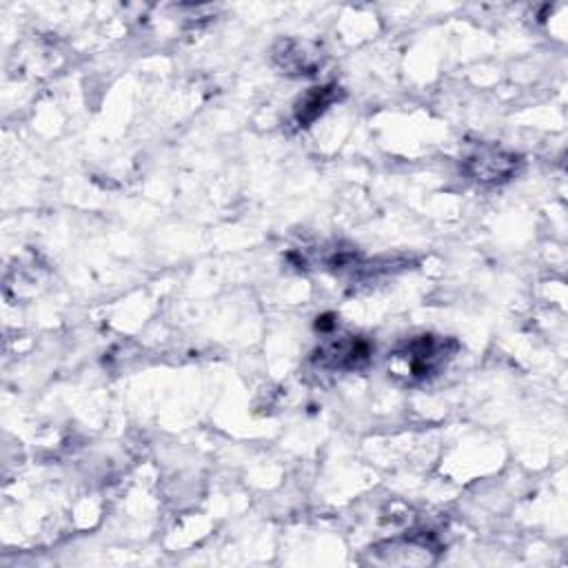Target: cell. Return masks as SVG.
Masks as SVG:
<instances>
[{"mask_svg":"<svg viewBox=\"0 0 568 568\" xmlns=\"http://www.w3.org/2000/svg\"><path fill=\"white\" fill-rule=\"evenodd\" d=\"M336 101V87H315L296 107V122L300 127L311 125L318 116L326 112V107Z\"/></svg>","mask_w":568,"mask_h":568,"instance_id":"cell-5","label":"cell"},{"mask_svg":"<svg viewBox=\"0 0 568 568\" xmlns=\"http://www.w3.org/2000/svg\"><path fill=\"white\" fill-rule=\"evenodd\" d=\"M277 65L287 74H313L320 63L318 54H307L305 44L298 42H282L275 52Z\"/></svg>","mask_w":568,"mask_h":568,"instance_id":"cell-4","label":"cell"},{"mask_svg":"<svg viewBox=\"0 0 568 568\" xmlns=\"http://www.w3.org/2000/svg\"><path fill=\"white\" fill-rule=\"evenodd\" d=\"M315 360L324 369L334 371H358L369 364L371 360V345L356 338H340L334 343H326L318 353Z\"/></svg>","mask_w":568,"mask_h":568,"instance_id":"cell-3","label":"cell"},{"mask_svg":"<svg viewBox=\"0 0 568 568\" xmlns=\"http://www.w3.org/2000/svg\"><path fill=\"white\" fill-rule=\"evenodd\" d=\"M519 158L495 147H478L464 158V169L470 178L480 182L508 180L517 171Z\"/></svg>","mask_w":568,"mask_h":568,"instance_id":"cell-2","label":"cell"},{"mask_svg":"<svg viewBox=\"0 0 568 568\" xmlns=\"http://www.w3.org/2000/svg\"><path fill=\"white\" fill-rule=\"evenodd\" d=\"M457 345L438 336H419L409 340L393 353V373L404 375L409 383L429 380L453 356Z\"/></svg>","mask_w":568,"mask_h":568,"instance_id":"cell-1","label":"cell"}]
</instances>
